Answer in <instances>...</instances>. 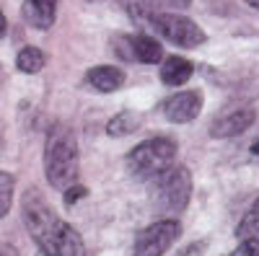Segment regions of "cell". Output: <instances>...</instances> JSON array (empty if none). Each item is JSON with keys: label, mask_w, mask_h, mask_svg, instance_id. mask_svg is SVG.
<instances>
[{"label": "cell", "mask_w": 259, "mask_h": 256, "mask_svg": "<svg viewBox=\"0 0 259 256\" xmlns=\"http://www.w3.org/2000/svg\"><path fill=\"white\" fill-rule=\"evenodd\" d=\"M138 117L133 114V112H119L109 124H106V132H109L112 137H124V135H130L133 130H138Z\"/></svg>", "instance_id": "9a60e30c"}, {"label": "cell", "mask_w": 259, "mask_h": 256, "mask_svg": "<svg viewBox=\"0 0 259 256\" xmlns=\"http://www.w3.org/2000/svg\"><path fill=\"white\" fill-rule=\"evenodd\" d=\"M177 163V142L171 137H150L127 153L124 166L135 179L153 181L168 166Z\"/></svg>", "instance_id": "3957f363"}, {"label": "cell", "mask_w": 259, "mask_h": 256, "mask_svg": "<svg viewBox=\"0 0 259 256\" xmlns=\"http://www.w3.org/2000/svg\"><path fill=\"white\" fill-rule=\"evenodd\" d=\"M179 233H182V225L174 218L156 220L153 225L143 228L135 236V243H133L130 256H163L171 246L177 243Z\"/></svg>", "instance_id": "8992f818"}, {"label": "cell", "mask_w": 259, "mask_h": 256, "mask_svg": "<svg viewBox=\"0 0 259 256\" xmlns=\"http://www.w3.org/2000/svg\"><path fill=\"white\" fill-rule=\"evenodd\" d=\"M85 197V186H80V184H70L68 189H65V204H75L78 199H83Z\"/></svg>", "instance_id": "d6986e66"}, {"label": "cell", "mask_w": 259, "mask_h": 256, "mask_svg": "<svg viewBox=\"0 0 259 256\" xmlns=\"http://www.w3.org/2000/svg\"><path fill=\"white\" fill-rule=\"evenodd\" d=\"M45 62H47V57H45V52H41V49L24 47V49L18 52V57H16V68L21 73H26V75H34V73H39L41 68H45Z\"/></svg>", "instance_id": "5bb4252c"}, {"label": "cell", "mask_w": 259, "mask_h": 256, "mask_svg": "<svg viewBox=\"0 0 259 256\" xmlns=\"http://www.w3.org/2000/svg\"><path fill=\"white\" fill-rule=\"evenodd\" d=\"M122 8L127 11V16L135 21V24H148L150 26V18L158 13V3L161 0H119Z\"/></svg>", "instance_id": "4fadbf2b"}, {"label": "cell", "mask_w": 259, "mask_h": 256, "mask_svg": "<svg viewBox=\"0 0 259 256\" xmlns=\"http://www.w3.org/2000/svg\"><path fill=\"white\" fill-rule=\"evenodd\" d=\"M236 236H239V238H251V236H259V199L249 207V212L241 218V223L236 225Z\"/></svg>", "instance_id": "2e32d148"}, {"label": "cell", "mask_w": 259, "mask_h": 256, "mask_svg": "<svg viewBox=\"0 0 259 256\" xmlns=\"http://www.w3.org/2000/svg\"><path fill=\"white\" fill-rule=\"evenodd\" d=\"M244 3H246L249 8H254V11H259V0H244Z\"/></svg>", "instance_id": "603a6c76"}, {"label": "cell", "mask_w": 259, "mask_h": 256, "mask_svg": "<svg viewBox=\"0 0 259 256\" xmlns=\"http://www.w3.org/2000/svg\"><path fill=\"white\" fill-rule=\"evenodd\" d=\"M21 13H24V21H26L29 26H34L39 31H47L55 24L57 0H24Z\"/></svg>", "instance_id": "9c48e42d"}, {"label": "cell", "mask_w": 259, "mask_h": 256, "mask_svg": "<svg viewBox=\"0 0 259 256\" xmlns=\"http://www.w3.org/2000/svg\"><path fill=\"white\" fill-rule=\"evenodd\" d=\"M192 75H194V65H192L189 60L177 57V55H171V57H163V60H161V80H163L166 85H171V88L184 85Z\"/></svg>", "instance_id": "8fae6325"}, {"label": "cell", "mask_w": 259, "mask_h": 256, "mask_svg": "<svg viewBox=\"0 0 259 256\" xmlns=\"http://www.w3.org/2000/svg\"><path fill=\"white\" fill-rule=\"evenodd\" d=\"M163 6H168V8H177V11H184V8H189L192 6V0H161Z\"/></svg>", "instance_id": "ffe728a7"}, {"label": "cell", "mask_w": 259, "mask_h": 256, "mask_svg": "<svg viewBox=\"0 0 259 256\" xmlns=\"http://www.w3.org/2000/svg\"><path fill=\"white\" fill-rule=\"evenodd\" d=\"M202 112V93L200 91H179L174 96H168L161 104V114L171 124H187L194 122Z\"/></svg>", "instance_id": "52a82bcc"}, {"label": "cell", "mask_w": 259, "mask_h": 256, "mask_svg": "<svg viewBox=\"0 0 259 256\" xmlns=\"http://www.w3.org/2000/svg\"><path fill=\"white\" fill-rule=\"evenodd\" d=\"M13 189H16V179L8 171H0V218H6V212L13 204Z\"/></svg>", "instance_id": "e0dca14e"}, {"label": "cell", "mask_w": 259, "mask_h": 256, "mask_svg": "<svg viewBox=\"0 0 259 256\" xmlns=\"http://www.w3.org/2000/svg\"><path fill=\"white\" fill-rule=\"evenodd\" d=\"M251 153H254V156H256V158H259V140H256V142H254V145H251Z\"/></svg>", "instance_id": "cb8c5ba5"}, {"label": "cell", "mask_w": 259, "mask_h": 256, "mask_svg": "<svg viewBox=\"0 0 259 256\" xmlns=\"http://www.w3.org/2000/svg\"><path fill=\"white\" fill-rule=\"evenodd\" d=\"M127 75L122 68H114V65H96L85 73V83L91 85L94 91L99 93H114L124 85Z\"/></svg>", "instance_id": "30bf717a"}, {"label": "cell", "mask_w": 259, "mask_h": 256, "mask_svg": "<svg viewBox=\"0 0 259 256\" xmlns=\"http://www.w3.org/2000/svg\"><path fill=\"white\" fill-rule=\"evenodd\" d=\"M6 34H8V18H6L3 8H0V39H3Z\"/></svg>", "instance_id": "44dd1931"}, {"label": "cell", "mask_w": 259, "mask_h": 256, "mask_svg": "<svg viewBox=\"0 0 259 256\" xmlns=\"http://www.w3.org/2000/svg\"><path fill=\"white\" fill-rule=\"evenodd\" d=\"M226 256H259V236H251V238H241L239 248H233L231 253Z\"/></svg>", "instance_id": "ac0fdd59"}, {"label": "cell", "mask_w": 259, "mask_h": 256, "mask_svg": "<svg viewBox=\"0 0 259 256\" xmlns=\"http://www.w3.org/2000/svg\"><path fill=\"white\" fill-rule=\"evenodd\" d=\"M150 26L156 29V34H161L166 41L184 49H197L207 41V34L194 24L192 18L182 16V13H163L158 11L153 18H150Z\"/></svg>", "instance_id": "5b68a950"}, {"label": "cell", "mask_w": 259, "mask_h": 256, "mask_svg": "<svg viewBox=\"0 0 259 256\" xmlns=\"http://www.w3.org/2000/svg\"><path fill=\"white\" fill-rule=\"evenodd\" d=\"M153 197L166 212H184L192 199V174L187 166H168L153 179Z\"/></svg>", "instance_id": "277c9868"}, {"label": "cell", "mask_w": 259, "mask_h": 256, "mask_svg": "<svg viewBox=\"0 0 259 256\" xmlns=\"http://www.w3.org/2000/svg\"><path fill=\"white\" fill-rule=\"evenodd\" d=\"M80 174V153L75 132L68 124H55L45 140V176L50 186L68 189L78 181Z\"/></svg>", "instance_id": "7a4b0ae2"}, {"label": "cell", "mask_w": 259, "mask_h": 256, "mask_svg": "<svg viewBox=\"0 0 259 256\" xmlns=\"http://www.w3.org/2000/svg\"><path fill=\"white\" fill-rule=\"evenodd\" d=\"M24 225L45 256H85L80 233L62 220L36 189H29L24 197Z\"/></svg>", "instance_id": "6da1fadb"}, {"label": "cell", "mask_w": 259, "mask_h": 256, "mask_svg": "<svg viewBox=\"0 0 259 256\" xmlns=\"http://www.w3.org/2000/svg\"><path fill=\"white\" fill-rule=\"evenodd\" d=\"M133 57L143 65H158L163 60V47L148 34H135L133 36Z\"/></svg>", "instance_id": "7c38bea8"}, {"label": "cell", "mask_w": 259, "mask_h": 256, "mask_svg": "<svg viewBox=\"0 0 259 256\" xmlns=\"http://www.w3.org/2000/svg\"><path fill=\"white\" fill-rule=\"evenodd\" d=\"M0 256H18V251L11 243H0Z\"/></svg>", "instance_id": "7402d4cb"}, {"label": "cell", "mask_w": 259, "mask_h": 256, "mask_svg": "<svg viewBox=\"0 0 259 256\" xmlns=\"http://www.w3.org/2000/svg\"><path fill=\"white\" fill-rule=\"evenodd\" d=\"M254 122H256V112L251 109V106H233V109H228V112H223L221 117L212 119L210 135L218 137V140L236 137V135L246 132Z\"/></svg>", "instance_id": "ba28073f"}]
</instances>
